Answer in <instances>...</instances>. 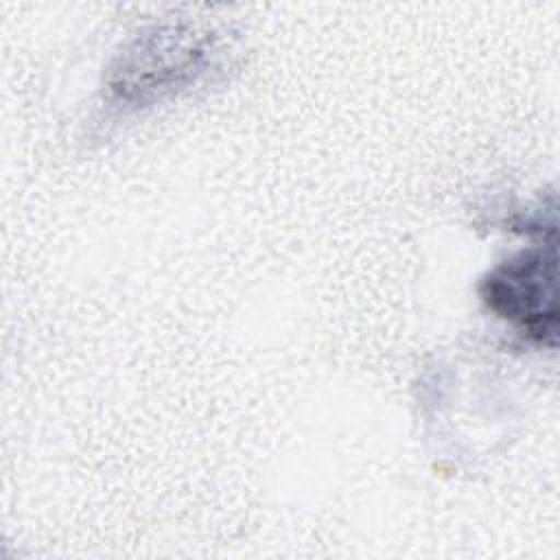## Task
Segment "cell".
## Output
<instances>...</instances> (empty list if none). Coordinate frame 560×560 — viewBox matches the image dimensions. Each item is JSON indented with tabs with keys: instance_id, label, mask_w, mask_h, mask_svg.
I'll return each instance as SVG.
<instances>
[{
	"instance_id": "2",
	"label": "cell",
	"mask_w": 560,
	"mask_h": 560,
	"mask_svg": "<svg viewBox=\"0 0 560 560\" xmlns=\"http://www.w3.org/2000/svg\"><path fill=\"white\" fill-rule=\"evenodd\" d=\"M479 298L527 343L556 348L558 341V256L556 238L525 247L497 262L479 280Z\"/></svg>"
},
{
	"instance_id": "1",
	"label": "cell",
	"mask_w": 560,
	"mask_h": 560,
	"mask_svg": "<svg viewBox=\"0 0 560 560\" xmlns=\"http://www.w3.org/2000/svg\"><path fill=\"white\" fill-rule=\"evenodd\" d=\"M225 35L199 20L166 18L138 28L112 57L103 92L107 105L140 112L177 98L225 68Z\"/></svg>"
}]
</instances>
